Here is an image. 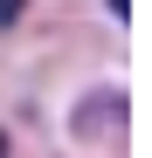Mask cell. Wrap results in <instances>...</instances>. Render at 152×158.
<instances>
[{
	"label": "cell",
	"instance_id": "obj_2",
	"mask_svg": "<svg viewBox=\"0 0 152 158\" xmlns=\"http://www.w3.org/2000/svg\"><path fill=\"white\" fill-rule=\"evenodd\" d=\"M0 158H7V131H0Z\"/></svg>",
	"mask_w": 152,
	"mask_h": 158
},
{
	"label": "cell",
	"instance_id": "obj_1",
	"mask_svg": "<svg viewBox=\"0 0 152 158\" xmlns=\"http://www.w3.org/2000/svg\"><path fill=\"white\" fill-rule=\"evenodd\" d=\"M14 14H21V0H0V28H7V21H14Z\"/></svg>",
	"mask_w": 152,
	"mask_h": 158
}]
</instances>
